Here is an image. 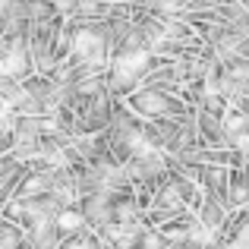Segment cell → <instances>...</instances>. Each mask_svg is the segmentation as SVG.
<instances>
[{
	"label": "cell",
	"mask_w": 249,
	"mask_h": 249,
	"mask_svg": "<svg viewBox=\"0 0 249 249\" xmlns=\"http://www.w3.org/2000/svg\"><path fill=\"white\" fill-rule=\"evenodd\" d=\"M155 67H158V54L148 44H123V48H114V57L107 63L110 91L117 98L133 95L139 85H145V79L152 76Z\"/></svg>",
	"instance_id": "6da1fadb"
},
{
	"label": "cell",
	"mask_w": 249,
	"mask_h": 249,
	"mask_svg": "<svg viewBox=\"0 0 249 249\" xmlns=\"http://www.w3.org/2000/svg\"><path fill=\"white\" fill-rule=\"evenodd\" d=\"M133 114H139L142 120H193L196 117V104H189L183 95L161 85H139L133 95L123 98Z\"/></svg>",
	"instance_id": "7a4b0ae2"
},
{
	"label": "cell",
	"mask_w": 249,
	"mask_h": 249,
	"mask_svg": "<svg viewBox=\"0 0 249 249\" xmlns=\"http://www.w3.org/2000/svg\"><path fill=\"white\" fill-rule=\"evenodd\" d=\"M32 73H38V63H35V54H32L29 35L3 32V54H0V76H3V82H22Z\"/></svg>",
	"instance_id": "3957f363"
},
{
	"label": "cell",
	"mask_w": 249,
	"mask_h": 249,
	"mask_svg": "<svg viewBox=\"0 0 249 249\" xmlns=\"http://www.w3.org/2000/svg\"><path fill=\"white\" fill-rule=\"evenodd\" d=\"M54 227H57V237H60V243H63V240H73V237H79V233H89L95 224H91L89 214L82 212V205H60V212L54 214Z\"/></svg>",
	"instance_id": "277c9868"
}]
</instances>
